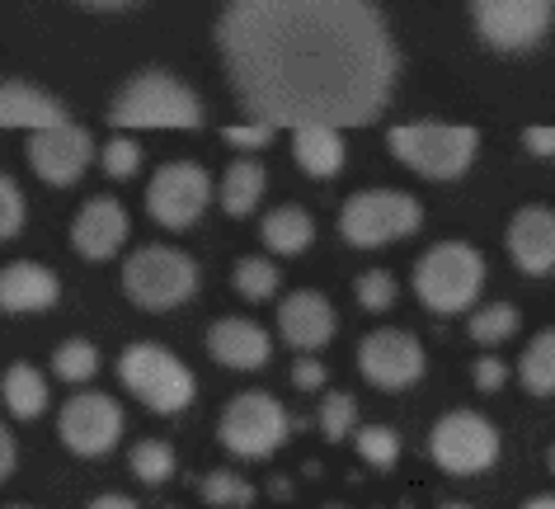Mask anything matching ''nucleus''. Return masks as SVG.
Listing matches in <instances>:
<instances>
[{"mask_svg":"<svg viewBox=\"0 0 555 509\" xmlns=\"http://www.w3.org/2000/svg\"><path fill=\"white\" fill-rule=\"evenodd\" d=\"M518 382L532 396H555V330H541L518 359Z\"/></svg>","mask_w":555,"mask_h":509,"instance_id":"393cba45","label":"nucleus"},{"mask_svg":"<svg viewBox=\"0 0 555 509\" xmlns=\"http://www.w3.org/2000/svg\"><path fill=\"white\" fill-rule=\"evenodd\" d=\"M0 396H5L10 416H20V420H38L48 410V402H52L48 378L38 373L34 364H10L5 378H0Z\"/></svg>","mask_w":555,"mask_h":509,"instance_id":"4be33fe9","label":"nucleus"},{"mask_svg":"<svg viewBox=\"0 0 555 509\" xmlns=\"http://www.w3.org/2000/svg\"><path fill=\"white\" fill-rule=\"evenodd\" d=\"M428 453L448 476H476L490 472L499 458V430L476 410H452L434 424L428 434Z\"/></svg>","mask_w":555,"mask_h":509,"instance_id":"1a4fd4ad","label":"nucleus"},{"mask_svg":"<svg viewBox=\"0 0 555 509\" xmlns=\"http://www.w3.org/2000/svg\"><path fill=\"white\" fill-rule=\"evenodd\" d=\"M480 288H485V259L466 241H442L434 251H424V259L414 265V293L438 316L466 311L480 297Z\"/></svg>","mask_w":555,"mask_h":509,"instance_id":"20e7f679","label":"nucleus"},{"mask_svg":"<svg viewBox=\"0 0 555 509\" xmlns=\"http://www.w3.org/2000/svg\"><path fill=\"white\" fill-rule=\"evenodd\" d=\"M470 378H476L480 392H499V387H504V378H508V368L499 359H480L476 368H470Z\"/></svg>","mask_w":555,"mask_h":509,"instance_id":"e433bc0d","label":"nucleus"},{"mask_svg":"<svg viewBox=\"0 0 555 509\" xmlns=\"http://www.w3.org/2000/svg\"><path fill=\"white\" fill-rule=\"evenodd\" d=\"M100 161H104V175H108V180H132L137 165H142V151H137L132 137H114V142H104Z\"/></svg>","mask_w":555,"mask_h":509,"instance_id":"473e14b6","label":"nucleus"},{"mask_svg":"<svg viewBox=\"0 0 555 509\" xmlns=\"http://www.w3.org/2000/svg\"><path fill=\"white\" fill-rule=\"evenodd\" d=\"M217 48L245 114L273 128H363L400 72L372 0H227Z\"/></svg>","mask_w":555,"mask_h":509,"instance_id":"f257e3e1","label":"nucleus"},{"mask_svg":"<svg viewBox=\"0 0 555 509\" xmlns=\"http://www.w3.org/2000/svg\"><path fill=\"white\" fill-rule=\"evenodd\" d=\"M353 293H358V307L363 311H386L396 302V279L386 269H367L363 279H358Z\"/></svg>","mask_w":555,"mask_h":509,"instance_id":"72a5a7b5","label":"nucleus"},{"mask_svg":"<svg viewBox=\"0 0 555 509\" xmlns=\"http://www.w3.org/2000/svg\"><path fill=\"white\" fill-rule=\"evenodd\" d=\"M508 255H513V265H518L522 273H532V279L551 273L555 269V213L551 208L513 213V222H508Z\"/></svg>","mask_w":555,"mask_h":509,"instance_id":"f3484780","label":"nucleus"},{"mask_svg":"<svg viewBox=\"0 0 555 509\" xmlns=\"http://www.w3.org/2000/svg\"><path fill=\"white\" fill-rule=\"evenodd\" d=\"M62 297V279L48 265L20 259V265L0 269V311L24 316V311H48Z\"/></svg>","mask_w":555,"mask_h":509,"instance_id":"a211bd4d","label":"nucleus"},{"mask_svg":"<svg viewBox=\"0 0 555 509\" xmlns=\"http://www.w3.org/2000/svg\"><path fill=\"white\" fill-rule=\"evenodd\" d=\"M522 142L532 156H555V128H527Z\"/></svg>","mask_w":555,"mask_h":509,"instance_id":"58836bf2","label":"nucleus"},{"mask_svg":"<svg viewBox=\"0 0 555 509\" xmlns=\"http://www.w3.org/2000/svg\"><path fill=\"white\" fill-rule=\"evenodd\" d=\"M128 241V213L118 199H90L72 222V245L86 259H114Z\"/></svg>","mask_w":555,"mask_h":509,"instance_id":"dca6fc26","label":"nucleus"},{"mask_svg":"<svg viewBox=\"0 0 555 509\" xmlns=\"http://www.w3.org/2000/svg\"><path fill=\"white\" fill-rule=\"evenodd\" d=\"M335 509H339V505H335Z\"/></svg>","mask_w":555,"mask_h":509,"instance_id":"de8ad7c7","label":"nucleus"},{"mask_svg":"<svg viewBox=\"0 0 555 509\" xmlns=\"http://www.w3.org/2000/svg\"><path fill=\"white\" fill-rule=\"evenodd\" d=\"M287 430H293V420H287V410L269 392H241L221 410V424H217L221 448L235 453V458H269V453L283 448Z\"/></svg>","mask_w":555,"mask_h":509,"instance_id":"6e6552de","label":"nucleus"},{"mask_svg":"<svg viewBox=\"0 0 555 509\" xmlns=\"http://www.w3.org/2000/svg\"><path fill=\"white\" fill-rule=\"evenodd\" d=\"M94 368H100V349L90 340H66V345L52 354V373L62 382H90Z\"/></svg>","mask_w":555,"mask_h":509,"instance_id":"c85d7f7f","label":"nucleus"},{"mask_svg":"<svg viewBox=\"0 0 555 509\" xmlns=\"http://www.w3.org/2000/svg\"><path fill=\"white\" fill-rule=\"evenodd\" d=\"M513 330H518V307H508V302H494V307H480L470 316V340L476 345H504Z\"/></svg>","mask_w":555,"mask_h":509,"instance_id":"cd10ccee","label":"nucleus"},{"mask_svg":"<svg viewBox=\"0 0 555 509\" xmlns=\"http://www.w3.org/2000/svg\"><path fill=\"white\" fill-rule=\"evenodd\" d=\"M358 424V402L349 392H330L321 402V434L330 438V444H339V438H349Z\"/></svg>","mask_w":555,"mask_h":509,"instance_id":"2f4dec72","label":"nucleus"},{"mask_svg":"<svg viewBox=\"0 0 555 509\" xmlns=\"http://www.w3.org/2000/svg\"><path fill=\"white\" fill-rule=\"evenodd\" d=\"M203 500L217 505V509H249L255 505V486L235 472H212L203 481Z\"/></svg>","mask_w":555,"mask_h":509,"instance_id":"c756f323","label":"nucleus"},{"mask_svg":"<svg viewBox=\"0 0 555 509\" xmlns=\"http://www.w3.org/2000/svg\"><path fill=\"white\" fill-rule=\"evenodd\" d=\"M80 5H90V10H118V5H132V0H80Z\"/></svg>","mask_w":555,"mask_h":509,"instance_id":"79ce46f5","label":"nucleus"},{"mask_svg":"<svg viewBox=\"0 0 555 509\" xmlns=\"http://www.w3.org/2000/svg\"><path fill=\"white\" fill-rule=\"evenodd\" d=\"M128 462H132V476L146 481V486H160V481L175 476V448L165 438H142Z\"/></svg>","mask_w":555,"mask_h":509,"instance_id":"bb28decb","label":"nucleus"},{"mask_svg":"<svg viewBox=\"0 0 555 509\" xmlns=\"http://www.w3.org/2000/svg\"><path fill=\"white\" fill-rule=\"evenodd\" d=\"M259 237H263V245H269L273 255H301L315 241V222L301 208L287 203V208H273L269 217H263Z\"/></svg>","mask_w":555,"mask_h":509,"instance_id":"5701e85b","label":"nucleus"},{"mask_svg":"<svg viewBox=\"0 0 555 509\" xmlns=\"http://www.w3.org/2000/svg\"><path fill=\"white\" fill-rule=\"evenodd\" d=\"M522 509H555V495H537V500H527Z\"/></svg>","mask_w":555,"mask_h":509,"instance_id":"37998d69","label":"nucleus"},{"mask_svg":"<svg viewBox=\"0 0 555 509\" xmlns=\"http://www.w3.org/2000/svg\"><path fill=\"white\" fill-rule=\"evenodd\" d=\"M114 128H198L203 104L184 80H175L170 72H137L128 86L114 94L108 109Z\"/></svg>","mask_w":555,"mask_h":509,"instance_id":"f03ea898","label":"nucleus"},{"mask_svg":"<svg viewBox=\"0 0 555 509\" xmlns=\"http://www.w3.org/2000/svg\"><path fill=\"white\" fill-rule=\"evenodd\" d=\"M90 509H142V505H132L128 495H100V500H90Z\"/></svg>","mask_w":555,"mask_h":509,"instance_id":"a19ab883","label":"nucleus"},{"mask_svg":"<svg viewBox=\"0 0 555 509\" xmlns=\"http://www.w3.org/2000/svg\"><path fill=\"white\" fill-rule=\"evenodd\" d=\"M424 345L410 335V330L382 326L358 345V373H363L372 387L382 392H405L424 378Z\"/></svg>","mask_w":555,"mask_h":509,"instance_id":"f8f14e48","label":"nucleus"},{"mask_svg":"<svg viewBox=\"0 0 555 509\" xmlns=\"http://www.w3.org/2000/svg\"><path fill=\"white\" fill-rule=\"evenodd\" d=\"M20 227H24V194L15 189V180L0 175V241L20 237Z\"/></svg>","mask_w":555,"mask_h":509,"instance_id":"f704fd0d","label":"nucleus"},{"mask_svg":"<svg viewBox=\"0 0 555 509\" xmlns=\"http://www.w3.org/2000/svg\"><path fill=\"white\" fill-rule=\"evenodd\" d=\"M293 382H297L301 392H315V387L325 382V368L315 364V359H297V364H293Z\"/></svg>","mask_w":555,"mask_h":509,"instance_id":"4c0bfd02","label":"nucleus"},{"mask_svg":"<svg viewBox=\"0 0 555 509\" xmlns=\"http://www.w3.org/2000/svg\"><path fill=\"white\" fill-rule=\"evenodd\" d=\"M118 378L137 402L160 410V416H179V410H189L193 396H198L193 373L160 345H128L118 359Z\"/></svg>","mask_w":555,"mask_h":509,"instance_id":"423d86ee","label":"nucleus"},{"mask_svg":"<svg viewBox=\"0 0 555 509\" xmlns=\"http://www.w3.org/2000/svg\"><path fill=\"white\" fill-rule=\"evenodd\" d=\"M221 208H227L231 217H249L255 213V203L263 199V165L259 161H235L227 175H221V189H217Z\"/></svg>","mask_w":555,"mask_h":509,"instance_id":"b1692460","label":"nucleus"},{"mask_svg":"<svg viewBox=\"0 0 555 509\" xmlns=\"http://www.w3.org/2000/svg\"><path fill=\"white\" fill-rule=\"evenodd\" d=\"M386 147L400 165H410L424 180H456L470 170L480 151V132L466 123H405L386 132Z\"/></svg>","mask_w":555,"mask_h":509,"instance_id":"7ed1b4c3","label":"nucleus"},{"mask_svg":"<svg viewBox=\"0 0 555 509\" xmlns=\"http://www.w3.org/2000/svg\"><path fill=\"white\" fill-rule=\"evenodd\" d=\"M442 509H470V505H442Z\"/></svg>","mask_w":555,"mask_h":509,"instance_id":"a18cd8bd","label":"nucleus"},{"mask_svg":"<svg viewBox=\"0 0 555 509\" xmlns=\"http://www.w3.org/2000/svg\"><path fill=\"white\" fill-rule=\"evenodd\" d=\"M293 156L307 175L330 180L344 170V137L330 123H301V128H293Z\"/></svg>","mask_w":555,"mask_h":509,"instance_id":"412c9836","label":"nucleus"},{"mask_svg":"<svg viewBox=\"0 0 555 509\" xmlns=\"http://www.w3.org/2000/svg\"><path fill=\"white\" fill-rule=\"evenodd\" d=\"M10 472H15V438H10V430L0 424V481H5Z\"/></svg>","mask_w":555,"mask_h":509,"instance_id":"ea45409f","label":"nucleus"},{"mask_svg":"<svg viewBox=\"0 0 555 509\" xmlns=\"http://www.w3.org/2000/svg\"><path fill=\"white\" fill-rule=\"evenodd\" d=\"M546 467H551V472H555V448H551V458H546Z\"/></svg>","mask_w":555,"mask_h":509,"instance_id":"c03bdc74","label":"nucleus"},{"mask_svg":"<svg viewBox=\"0 0 555 509\" xmlns=\"http://www.w3.org/2000/svg\"><path fill=\"white\" fill-rule=\"evenodd\" d=\"M273 123H259V118H249L241 123V128H221V137H227L231 147H241V151H255V147H269L273 142Z\"/></svg>","mask_w":555,"mask_h":509,"instance_id":"c9c22d12","label":"nucleus"},{"mask_svg":"<svg viewBox=\"0 0 555 509\" xmlns=\"http://www.w3.org/2000/svg\"><path fill=\"white\" fill-rule=\"evenodd\" d=\"M57 434L76 458H104L122 438V410L114 396H104V392H80L62 406Z\"/></svg>","mask_w":555,"mask_h":509,"instance_id":"ddd939ff","label":"nucleus"},{"mask_svg":"<svg viewBox=\"0 0 555 509\" xmlns=\"http://www.w3.org/2000/svg\"><path fill=\"white\" fill-rule=\"evenodd\" d=\"M358 458H363L367 467H377V472H391L396 458H400L396 430H386V424H367V430H358Z\"/></svg>","mask_w":555,"mask_h":509,"instance_id":"7c9ffc66","label":"nucleus"},{"mask_svg":"<svg viewBox=\"0 0 555 509\" xmlns=\"http://www.w3.org/2000/svg\"><path fill=\"white\" fill-rule=\"evenodd\" d=\"M420 222H424V208L410 194H396V189H367V194H353L339 213L344 241L358 245V251H377V245L414 237Z\"/></svg>","mask_w":555,"mask_h":509,"instance_id":"0eeeda50","label":"nucleus"},{"mask_svg":"<svg viewBox=\"0 0 555 509\" xmlns=\"http://www.w3.org/2000/svg\"><path fill=\"white\" fill-rule=\"evenodd\" d=\"M207 354H212L217 364L227 368H263L273 354V340L263 335L255 321H245V316H227V321H217L207 330Z\"/></svg>","mask_w":555,"mask_h":509,"instance_id":"6ab92c4d","label":"nucleus"},{"mask_svg":"<svg viewBox=\"0 0 555 509\" xmlns=\"http://www.w3.org/2000/svg\"><path fill=\"white\" fill-rule=\"evenodd\" d=\"M278 330H283V340L293 349H321V345L335 340L339 316L321 293L297 288V293H287L283 302H278Z\"/></svg>","mask_w":555,"mask_h":509,"instance_id":"2eb2a0df","label":"nucleus"},{"mask_svg":"<svg viewBox=\"0 0 555 509\" xmlns=\"http://www.w3.org/2000/svg\"><path fill=\"white\" fill-rule=\"evenodd\" d=\"M212 203V180H207L203 165L193 161H170L151 175L146 189V213L156 217L165 231H189Z\"/></svg>","mask_w":555,"mask_h":509,"instance_id":"9b49d317","label":"nucleus"},{"mask_svg":"<svg viewBox=\"0 0 555 509\" xmlns=\"http://www.w3.org/2000/svg\"><path fill=\"white\" fill-rule=\"evenodd\" d=\"M5 509H29V505H5Z\"/></svg>","mask_w":555,"mask_h":509,"instance_id":"49530a36","label":"nucleus"},{"mask_svg":"<svg viewBox=\"0 0 555 509\" xmlns=\"http://www.w3.org/2000/svg\"><path fill=\"white\" fill-rule=\"evenodd\" d=\"M278 288H283V273H278V265H269V259L245 255L241 265H235V293L241 297L269 302V297H278Z\"/></svg>","mask_w":555,"mask_h":509,"instance_id":"a878e982","label":"nucleus"},{"mask_svg":"<svg viewBox=\"0 0 555 509\" xmlns=\"http://www.w3.org/2000/svg\"><path fill=\"white\" fill-rule=\"evenodd\" d=\"M94 161V137L76 123H52V128L29 132V165L38 170V180H48L52 189L76 184Z\"/></svg>","mask_w":555,"mask_h":509,"instance_id":"4468645a","label":"nucleus"},{"mask_svg":"<svg viewBox=\"0 0 555 509\" xmlns=\"http://www.w3.org/2000/svg\"><path fill=\"white\" fill-rule=\"evenodd\" d=\"M470 24L499 52H527L551 34L555 0H470Z\"/></svg>","mask_w":555,"mask_h":509,"instance_id":"9d476101","label":"nucleus"},{"mask_svg":"<svg viewBox=\"0 0 555 509\" xmlns=\"http://www.w3.org/2000/svg\"><path fill=\"white\" fill-rule=\"evenodd\" d=\"M66 109L52 100L48 90L29 86V80H0V128H24V132H38V128H52L62 123Z\"/></svg>","mask_w":555,"mask_h":509,"instance_id":"aec40b11","label":"nucleus"},{"mask_svg":"<svg viewBox=\"0 0 555 509\" xmlns=\"http://www.w3.org/2000/svg\"><path fill=\"white\" fill-rule=\"evenodd\" d=\"M122 293L142 311H170L198 293V265L170 245H142L122 265Z\"/></svg>","mask_w":555,"mask_h":509,"instance_id":"39448f33","label":"nucleus"}]
</instances>
